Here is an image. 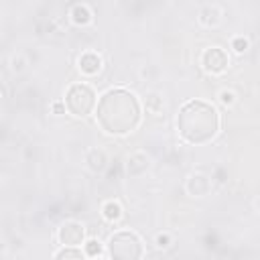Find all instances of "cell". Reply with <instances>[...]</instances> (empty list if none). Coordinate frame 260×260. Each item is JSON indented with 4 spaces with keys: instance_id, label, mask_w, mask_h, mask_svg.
Returning <instances> with one entry per match:
<instances>
[{
    "instance_id": "6da1fadb",
    "label": "cell",
    "mask_w": 260,
    "mask_h": 260,
    "mask_svg": "<svg viewBox=\"0 0 260 260\" xmlns=\"http://www.w3.org/2000/svg\"><path fill=\"white\" fill-rule=\"evenodd\" d=\"M140 118L142 110L138 98L124 87H112L98 100L95 122L110 136H126L134 132Z\"/></svg>"
},
{
    "instance_id": "7a4b0ae2",
    "label": "cell",
    "mask_w": 260,
    "mask_h": 260,
    "mask_svg": "<svg viewBox=\"0 0 260 260\" xmlns=\"http://www.w3.org/2000/svg\"><path fill=\"white\" fill-rule=\"evenodd\" d=\"M219 126V112L205 100H189L177 114V132L183 142L191 146H203L211 142L217 136Z\"/></svg>"
},
{
    "instance_id": "3957f363",
    "label": "cell",
    "mask_w": 260,
    "mask_h": 260,
    "mask_svg": "<svg viewBox=\"0 0 260 260\" xmlns=\"http://www.w3.org/2000/svg\"><path fill=\"white\" fill-rule=\"evenodd\" d=\"M65 108L73 118H87L89 114L95 112L98 106V95L95 89L89 83H71L65 91Z\"/></svg>"
},
{
    "instance_id": "277c9868",
    "label": "cell",
    "mask_w": 260,
    "mask_h": 260,
    "mask_svg": "<svg viewBox=\"0 0 260 260\" xmlns=\"http://www.w3.org/2000/svg\"><path fill=\"white\" fill-rule=\"evenodd\" d=\"M108 256L118 260H136L144 256V244L140 236L132 230L114 232L108 240Z\"/></svg>"
},
{
    "instance_id": "5b68a950",
    "label": "cell",
    "mask_w": 260,
    "mask_h": 260,
    "mask_svg": "<svg viewBox=\"0 0 260 260\" xmlns=\"http://www.w3.org/2000/svg\"><path fill=\"white\" fill-rule=\"evenodd\" d=\"M201 65H203V69H205L207 73L219 75V73H223V71L228 69L230 57H228V53H225L223 49H219V47H207V49L203 51V55H201Z\"/></svg>"
},
{
    "instance_id": "8992f818",
    "label": "cell",
    "mask_w": 260,
    "mask_h": 260,
    "mask_svg": "<svg viewBox=\"0 0 260 260\" xmlns=\"http://www.w3.org/2000/svg\"><path fill=\"white\" fill-rule=\"evenodd\" d=\"M57 242L61 246H81L85 242V228L79 221H63L57 230Z\"/></svg>"
},
{
    "instance_id": "52a82bcc",
    "label": "cell",
    "mask_w": 260,
    "mask_h": 260,
    "mask_svg": "<svg viewBox=\"0 0 260 260\" xmlns=\"http://www.w3.org/2000/svg\"><path fill=\"white\" fill-rule=\"evenodd\" d=\"M102 65H104L102 57H100L98 53H93V51H85V53H81L79 59H77L79 71H81L83 75H87V77L98 75V73L102 71Z\"/></svg>"
},
{
    "instance_id": "ba28073f",
    "label": "cell",
    "mask_w": 260,
    "mask_h": 260,
    "mask_svg": "<svg viewBox=\"0 0 260 260\" xmlns=\"http://www.w3.org/2000/svg\"><path fill=\"white\" fill-rule=\"evenodd\" d=\"M185 189L189 195L193 197H205L209 191H211V179L207 175H201V173H195L187 179L185 183Z\"/></svg>"
},
{
    "instance_id": "9c48e42d",
    "label": "cell",
    "mask_w": 260,
    "mask_h": 260,
    "mask_svg": "<svg viewBox=\"0 0 260 260\" xmlns=\"http://www.w3.org/2000/svg\"><path fill=\"white\" fill-rule=\"evenodd\" d=\"M148 167H150V156H148L144 150H134V152L128 156V160H126V173H128L130 177L142 175Z\"/></svg>"
},
{
    "instance_id": "30bf717a",
    "label": "cell",
    "mask_w": 260,
    "mask_h": 260,
    "mask_svg": "<svg viewBox=\"0 0 260 260\" xmlns=\"http://www.w3.org/2000/svg\"><path fill=\"white\" fill-rule=\"evenodd\" d=\"M85 162H87L89 171H93V173H102V171L106 169L108 156H106V152H104L102 148H91V150L87 152V156H85Z\"/></svg>"
},
{
    "instance_id": "8fae6325",
    "label": "cell",
    "mask_w": 260,
    "mask_h": 260,
    "mask_svg": "<svg viewBox=\"0 0 260 260\" xmlns=\"http://www.w3.org/2000/svg\"><path fill=\"white\" fill-rule=\"evenodd\" d=\"M69 16H71V22L77 24V26H85V24L91 22V10H89L85 4H75V6L71 8Z\"/></svg>"
},
{
    "instance_id": "7c38bea8",
    "label": "cell",
    "mask_w": 260,
    "mask_h": 260,
    "mask_svg": "<svg viewBox=\"0 0 260 260\" xmlns=\"http://www.w3.org/2000/svg\"><path fill=\"white\" fill-rule=\"evenodd\" d=\"M102 215H104L106 221L114 223V221H118V219L122 217V205H120L118 201L110 199V201H106V203L102 205Z\"/></svg>"
},
{
    "instance_id": "4fadbf2b",
    "label": "cell",
    "mask_w": 260,
    "mask_h": 260,
    "mask_svg": "<svg viewBox=\"0 0 260 260\" xmlns=\"http://www.w3.org/2000/svg\"><path fill=\"white\" fill-rule=\"evenodd\" d=\"M199 20L205 26H215L219 22V10H217V6H205L201 10V14H199Z\"/></svg>"
},
{
    "instance_id": "5bb4252c",
    "label": "cell",
    "mask_w": 260,
    "mask_h": 260,
    "mask_svg": "<svg viewBox=\"0 0 260 260\" xmlns=\"http://www.w3.org/2000/svg\"><path fill=\"white\" fill-rule=\"evenodd\" d=\"M144 108H146V112H148V114L158 116V114L162 112V108H165L162 98H160L158 93H148V95H146V100H144Z\"/></svg>"
},
{
    "instance_id": "9a60e30c",
    "label": "cell",
    "mask_w": 260,
    "mask_h": 260,
    "mask_svg": "<svg viewBox=\"0 0 260 260\" xmlns=\"http://www.w3.org/2000/svg\"><path fill=\"white\" fill-rule=\"evenodd\" d=\"M83 252L85 256L89 258H98V256H104V248H102V242L100 240H85L83 242Z\"/></svg>"
},
{
    "instance_id": "2e32d148",
    "label": "cell",
    "mask_w": 260,
    "mask_h": 260,
    "mask_svg": "<svg viewBox=\"0 0 260 260\" xmlns=\"http://www.w3.org/2000/svg\"><path fill=\"white\" fill-rule=\"evenodd\" d=\"M83 256H85V252L79 250L77 246H63L61 250L55 252V258L57 260H63V258H83Z\"/></svg>"
},
{
    "instance_id": "e0dca14e",
    "label": "cell",
    "mask_w": 260,
    "mask_h": 260,
    "mask_svg": "<svg viewBox=\"0 0 260 260\" xmlns=\"http://www.w3.org/2000/svg\"><path fill=\"white\" fill-rule=\"evenodd\" d=\"M248 47H250V41H248L246 37H236V39L232 41V49H234V53H238V55L246 53Z\"/></svg>"
},
{
    "instance_id": "ac0fdd59",
    "label": "cell",
    "mask_w": 260,
    "mask_h": 260,
    "mask_svg": "<svg viewBox=\"0 0 260 260\" xmlns=\"http://www.w3.org/2000/svg\"><path fill=\"white\" fill-rule=\"evenodd\" d=\"M154 246H156L158 250H167V248L171 246V236H169L167 232L156 234V238H154Z\"/></svg>"
},
{
    "instance_id": "d6986e66",
    "label": "cell",
    "mask_w": 260,
    "mask_h": 260,
    "mask_svg": "<svg viewBox=\"0 0 260 260\" xmlns=\"http://www.w3.org/2000/svg\"><path fill=\"white\" fill-rule=\"evenodd\" d=\"M219 102H221L223 106H232V104L236 102V93L230 91V89H223V91H219Z\"/></svg>"
},
{
    "instance_id": "ffe728a7",
    "label": "cell",
    "mask_w": 260,
    "mask_h": 260,
    "mask_svg": "<svg viewBox=\"0 0 260 260\" xmlns=\"http://www.w3.org/2000/svg\"><path fill=\"white\" fill-rule=\"evenodd\" d=\"M51 110H53V114H65V102H53L51 104Z\"/></svg>"
}]
</instances>
